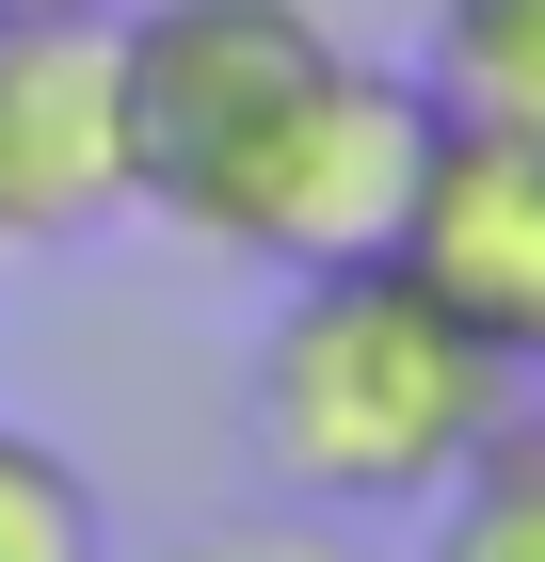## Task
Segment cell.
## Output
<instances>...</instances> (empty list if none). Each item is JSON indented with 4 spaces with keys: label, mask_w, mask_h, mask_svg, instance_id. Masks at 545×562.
I'll return each instance as SVG.
<instances>
[{
    "label": "cell",
    "mask_w": 545,
    "mask_h": 562,
    "mask_svg": "<svg viewBox=\"0 0 545 562\" xmlns=\"http://www.w3.org/2000/svg\"><path fill=\"white\" fill-rule=\"evenodd\" d=\"M513 370L498 338H465L418 273H289L273 322H257V370H241V434H257V482L289 515H401L513 418Z\"/></svg>",
    "instance_id": "obj_1"
},
{
    "label": "cell",
    "mask_w": 545,
    "mask_h": 562,
    "mask_svg": "<svg viewBox=\"0 0 545 562\" xmlns=\"http://www.w3.org/2000/svg\"><path fill=\"white\" fill-rule=\"evenodd\" d=\"M530 370H545V338H530Z\"/></svg>",
    "instance_id": "obj_11"
},
{
    "label": "cell",
    "mask_w": 545,
    "mask_h": 562,
    "mask_svg": "<svg viewBox=\"0 0 545 562\" xmlns=\"http://www.w3.org/2000/svg\"><path fill=\"white\" fill-rule=\"evenodd\" d=\"M0 16H113V0H0Z\"/></svg>",
    "instance_id": "obj_10"
},
{
    "label": "cell",
    "mask_w": 545,
    "mask_h": 562,
    "mask_svg": "<svg viewBox=\"0 0 545 562\" xmlns=\"http://www.w3.org/2000/svg\"><path fill=\"white\" fill-rule=\"evenodd\" d=\"M161 562H353V547L305 530V515H225V530H193V547H161Z\"/></svg>",
    "instance_id": "obj_9"
},
{
    "label": "cell",
    "mask_w": 545,
    "mask_h": 562,
    "mask_svg": "<svg viewBox=\"0 0 545 562\" xmlns=\"http://www.w3.org/2000/svg\"><path fill=\"white\" fill-rule=\"evenodd\" d=\"M418 161H433V81H418V65L337 48L305 97H273V130H257L177 225L225 241V258H257V273H353V258L401 241Z\"/></svg>",
    "instance_id": "obj_2"
},
{
    "label": "cell",
    "mask_w": 545,
    "mask_h": 562,
    "mask_svg": "<svg viewBox=\"0 0 545 562\" xmlns=\"http://www.w3.org/2000/svg\"><path fill=\"white\" fill-rule=\"evenodd\" d=\"M433 562H545V418L530 402L433 482Z\"/></svg>",
    "instance_id": "obj_7"
},
{
    "label": "cell",
    "mask_w": 545,
    "mask_h": 562,
    "mask_svg": "<svg viewBox=\"0 0 545 562\" xmlns=\"http://www.w3.org/2000/svg\"><path fill=\"white\" fill-rule=\"evenodd\" d=\"M113 210H128L113 16H0V258L96 241Z\"/></svg>",
    "instance_id": "obj_5"
},
{
    "label": "cell",
    "mask_w": 545,
    "mask_h": 562,
    "mask_svg": "<svg viewBox=\"0 0 545 562\" xmlns=\"http://www.w3.org/2000/svg\"><path fill=\"white\" fill-rule=\"evenodd\" d=\"M337 65L321 0H113V113H128V210H193L273 97H305Z\"/></svg>",
    "instance_id": "obj_3"
},
{
    "label": "cell",
    "mask_w": 545,
    "mask_h": 562,
    "mask_svg": "<svg viewBox=\"0 0 545 562\" xmlns=\"http://www.w3.org/2000/svg\"><path fill=\"white\" fill-rule=\"evenodd\" d=\"M0 562H113V515H96L81 450H48L33 418H0Z\"/></svg>",
    "instance_id": "obj_8"
},
{
    "label": "cell",
    "mask_w": 545,
    "mask_h": 562,
    "mask_svg": "<svg viewBox=\"0 0 545 562\" xmlns=\"http://www.w3.org/2000/svg\"><path fill=\"white\" fill-rule=\"evenodd\" d=\"M433 113L481 130H545V0H433Z\"/></svg>",
    "instance_id": "obj_6"
},
{
    "label": "cell",
    "mask_w": 545,
    "mask_h": 562,
    "mask_svg": "<svg viewBox=\"0 0 545 562\" xmlns=\"http://www.w3.org/2000/svg\"><path fill=\"white\" fill-rule=\"evenodd\" d=\"M385 273H418L465 338H498L513 370H530V338H545V130L433 113V161H418V193H401Z\"/></svg>",
    "instance_id": "obj_4"
}]
</instances>
